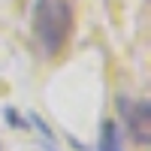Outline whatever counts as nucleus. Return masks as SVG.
Returning <instances> with one entry per match:
<instances>
[{"instance_id": "nucleus-1", "label": "nucleus", "mask_w": 151, "mask_h": 151, "mask_svg": "<svg viewBox=\"0 0 151 151\" xmlns=\"http://www.w3.org/2000/svg\"><path fill=\"white\" fill-rule=\"evenodd\" d=\"M73 27H76L73 0H36L33 3V36L48 58L67 48Z\"/></svg>"}, {"instance_id": "nucleus-2", "label": "nucleus", "mask_w": 151, "mask_h": 151, "mask_svg": "<svg viewBox=\"0 0 151 151\" xmlns=\"http://www.w3.org/2000/svg\"><path fill=\"white\" fill-rule=\"evenodd\" d=\"M118 112L124 115L127 133L136 145H148L151 142V103L148 100H127L118 97Z\"/></svg>"}, {"instance_id": "nucleus-3", "label": "nucleus", "mask_w": 151, "mask_h": 151, "mask_svg": "<svg viewBox=\"0 0 151 151\" xmlns=\"http://www.w3.org/2000/svg\"><path fill=\"white\" fill-rule=\"evenodd\" d=\"M97 151H124V136H121V127L115 121H103L100 124Z\"/></svg>"}, {"instance_id": "nucleus-4", "label": "nucleus", "mask_w": 151, "mask_h": 151, "mask_svg": "<svg viewBox=\"0 0 151 151\" xmlns=\"http://www.w3.org/2000/svg\"><path fill=\"white\" fill-rule=\"evenodd\" d=\"M3 118L9 121V127H27V121H21V115H18L15 109H6V112H3Z\"/></svg>"}]
</instances>
